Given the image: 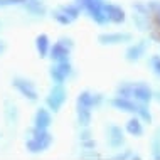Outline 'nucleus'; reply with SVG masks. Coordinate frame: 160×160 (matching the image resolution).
Masks as SVG:
<instances>
[{
  "mask_svg": "<svg viewBox=\"0 0 160 160\" xmlns=\"http://www.w3.org/2000/svg\"><path fill=\"white\" fill-rule=\"evenodd\" d=\"M36 42H37V51L41 52V56H46L47 51H49V39H47V36L46 34H41L36 39Z\"/></svg>",
  "mask_w": 160,
  "mask_h": 160,
  "instance_id": "obj_10",
  "label": "nucleus"
},
{
  "mask_svg": "<svg viewBox=\"0 0 160 160\" xmlns=\"http://www.w3.org/2000/svg\"><path fill=\"white\" fill-rule=\"evenodd\" d=\"M69 72H71V66H69L68 61H62L59 62L58 66H54L52 69H51V76H52V79L56 81L58 84H61L64 79L69 76Z\"/></svg>",
  "mask_w": 160,
  "mask_h": 160,
  "instance_id": "obj_6",
  "label": "nucleus"
},
{
  "mask_svg": "<svg viewBox=\"0 0 160 160\" xmlns=\"http://www.w3.org/2000/svg\"><path fill=\"white\" fill-rule=\"evenodd\" d=\"M51 142H52V138H51V135L46 132V130L34 128V132H32V138L27 142V148L31 150L32 153L44 152L47 147L51 145Z\"/></svg>",
  "mask_w": 160,
  "mask_h": 160,
  "instance_id": "obj_1",
  "label": "nucleus"
},
{
  "mask_svg": "<svg viewBox=\"0 0 160 160\" xmlns=\"http://www.w3.org/2000/svg\"><path fill=\"white\" fill-rule=\"evenodd\" d=\"M120 39H127V36H101L99 37V41H103V42H113V41H120Z\"/></svg>",
  "mask_w": 160,
  "mask_h": 160,
  "instance_id": "obj_14",
  "label": "nucleus"
},
{
  "mask_svg": "<svg viewBox=\"0 0 160 160\" xmlns=\"http://www.w3.org/2000/svg\"><path fill=\"white\" fill-rule=\"evenodd\" d=\"M25 0H0V7H10V5H24Z\"/></svg>",
  "mask_w": 160,
  "mask_h": 160,
  "instance_id": "obj_13",
  "label": "nucleus"
},
{
  "mask_svg": "<svg viewBox=\"0 0 160 160\" xmlns=\"http://www.w3.org/2000/svg\"><path fill=\"white\" fill-rule=\"evenodd\" d=\"M5 115H7V122L10 123V125H14L17 122V108L15 105H12V103H7V111H5Z\"/></svg>",
  "mask_w": 160,
  "mask_h": 160,
  "instance_id": "obj_12",
  "label": "nucleus"
},
{
  "mask_svg": "<svg viewBox=\"0 0 160 160\" xmlns=\"http://www.w3.org/2000/svg\"><path fill=\"white\" fill-rule=\"evenodd\" d=\"M78 15H79V7L78 5H62L58 10H54V14H52L54 19L62 25L71 24L72 20L78 19Z\"/></svg>",
  "mask_w": 160,
  "mask_h": 160,
  "instance_id": "obj_2",
  "label": "nucleus"
},
{
  "mask_svg": "<svg viewBox=\"0 0 160 160\" xmlns=\"http://www.w3.org/2000/svg\"><path fill=\"white\" fill-rule=\"evenodd\" d=\"M69 49H71V41L69 39H61L59 42H56L52 51H51V58L58 62L68 61V56H69Z\"/></svg>",
  "mask_w": 160,
  "mask_h": 160,
  "instance_id": "obj_4",
  "label": "nucleus"
},
{
  "mask_svg": "<svg viewBox=\"0 0 160 160\" xmlns=\"http://www.w3.org/2000/svg\"><path fill=\"white\" fill-rule=\"evenodd\" d=\"M3 49H5V46H3V44H2V42H0V54H2V52H3Z\"/></svg>",
  "mask_w": 160,
  "mask_h": 160,
  "instance_id": "obj_16",
  "label": "nucleus"
},
{
  "mask_svg": "<svg viewBox=\"0 0 160 160\" xmlns=\"http://www.w3.org/2000/svg\"><path fill=\"white\" fill-rule=\"evenodd\" d=\"M78 116H79L81 125H88V122H89V108L83 106V105H78Z\"/></svg>",
  "mask_w": 160,
  "mask_h": 160,
  "instance_id": "obj_11",
  "label": "nucleus"
},
{
  "mask_svg": "<svg viewBox=\"0 0 160 160\" xmlns=\"http://www.w3.org/2000/svg\"><path fill=\"white\" fill-rule=\"evenodd\" d=\"M14 86L19 89L20 93H22V96L32 99V101H36V99H37V91H36V88H34V84L31 83V81L24 79V78H15V79H14Z\"/></svg>",
  "mask_w": 160,
  "mask_h": 160,
  "instance_id": "obj_5",
  "label": "nucleus"
},
{
  "mask_svg": "<svg viewBox=\"0 0 160 160\" xmlns=\"http://www.w3.org/2000/svg\"><path fill=\"white\" fill-rule=\"evenodd\" d=\"M103 10H105V14H106V19H111V20H115V22H122L125 19L123 10L116 5H103Z\"/></svg>",
  "mask_w": 160,
  "mask_h": 160,
  "instance_id": "obj_7",
  "label": "nucleus"
},
{
  "mask_svg": "<svg viewBox=\"0 0 160 160\" xmlns=\"http://www.w3.org/2000/svg\"><path fill=\"white\" fill-rule=\"evenodd\" d=\"M64 101H66V89H64L61 84L54 86V88L51 89V93H49V98H47V105H49V108L52 111H59L61 106L64 105Z\"/></svg>",
  "mask_w": 160,
  "mask_h": 160,
  "instance_id": "obj_3",
  "label": "nucleus"
},
{
  "mask_svg": "<svg viewBox=\"0 0 160 160\" xmlns=\"http://www.w3.org/2000/svg\"><path fill=\"white\" fill-rule=\"evenodd\" d=\"M24 7L27 8L31 14H34V15H44L46 14V7L42 5L39 0H25Z\"/></svg>",
  "mask_w": 160,
  "mask_h": 160,
  "instance_id": "obj_9",
  "label": "nucleus"
},
{
  "mask_svg": "<svg viewBox=\"0 0 160 160\" xmlns=\"http://www.w3.org/2000/svg\"><path fill=\"white\" fill-rule=\"evenodd\" d=\"M51 125V115L47 110H39L36 113V128H41V130H46L47 127Z\"/></svg>",
  "mask_w": 160,
  "mask_h": 160,
  "instance_id": "obj_8",
  "label": "nucleus"
},
{
  "mask_svg": "<svg viewBox=\"0 0 160 160\" xmlns=\"http://www.w3.org/2000/svg\"><path fill=\"white\" fill-rule=\"evenodd\" d=\"M128 130H130L132 133H140V132H142V128H140V125H138V122H130Z\"/></svg>",
  "mask_w": 160,
  "mask_h": 160,
  "instance_id": "obj_15",
  "label": "nucleus"
}]
</instances>
